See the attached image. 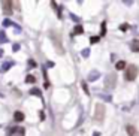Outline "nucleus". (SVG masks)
<instances>
[{
	"instance_id": "nucleus-5",
	"label": "nucleus",
	"mask_w": 139,
	"mask_h": 136,
	"mask_svg": "<svg viewBox=\"0 0 139 136\" xmlns=\"http://www.w3.org/2000/svg\"><path fill=\"white\" fill-rule=\"evenodd\" d=\"M130 48H132L133 52H139V39H135L132 42V45H130Z\"/></svg>"
},
{
	"instance_id": "nucleus-9",
	"label": "nucleus",
	"mask_w": 139,
	"mask_h": 136,
	"mask_svg": "<svg viewBox=\"0 0 139 136\" xmlns=\"http://www.w3.org/2000/svg\"><path fill=\"white\" fill-rule=\"evenodd\" d=\"M82 32H84V28L81 27V26H76V27H75V34H78V33L81 34Z\"/></svg>"
},
{
	"instance_id": "nucleus-14",
	"label": "nucleus",
	"mask_w": 139,
	"mask_h": 136,
	"mask_svg": "<svg viewBox=\"0 0 139 136\" xmlns=\"http://www.w3.org/2000/svg\"><path fill=\"white\" fill-rule=\"evenodd\" d=\"M0 42H6V39H5V33H0Z\"/></svg>"
},
{
	"instance_id": "nucleus-16",
	"label": "nucleus",
	"mask_w": 139,
	"mask_h": 136,
	"mask_svg": "<svg viewBox=\"0 0 139 136\" xmlns=\"http://www.w3.org/2000/svg\"><path fill=\"white\" fill-rule=\"evenodd\" d=\"M82 54H84L85 57H87V56H88V49H84V51H82Z\"/></svg>"
},
{
	"instance_id": "nucleus-8",
	"label": "nucleus",
	"mask_w": 139,
	"mask_h": 136,
	"mask_svg": "<svg viewBox=\"0 0 139 136\" xmlns=\"http://www.w3.org/2000/svg\"><path fill=\"white\" fill-rule=\"evenodd\" d=\"M115 67L118 69V70H123V69H126V61L120 60V61H118V63L115 64Z\"/></svg>"
},
{
	"instance_id": "nucleus-13",
	"label": "nucleus",
	"mask_w": 139,
	"mask_h": 136,
	"mask_svg": "<svg viewBox=\"0 0 139 136\" xmlns=\"http://www.w3.org/2000/svg\"><path fill=\"white\" fill-rule=\"evenodd\" d=\"M90 42H91V43H96V42H99V38H97V36H94V38H91V39H90Z\"/></svg>"
},
{
	"instance_id": "nucleus-6",
	"label": "nucleus",
	"mask_w": 139,
	"mask_h": 136,
	"mask_svg": "<svg viewBox=\"0 0 139 136\" xmlns=\"http://www.w3.org/2000/svg\"><path fill=\"white\" fill-rule=\"evenodd\" d=\"M14 118H15V121H23L24 120V114L19 112V111H17V112L14 114Z\"/></svg>"
},
{
	"instance_id": "nucleus-12",
	"label": "nucleus",
	"mask_w": 139,
	"mask_h": 136,
	"mask_svg": "<svg viewBox=\"0 0 139 136\" xmlns=\"http://www.w3.org/2000/svg\"><path fill=\"white\" fill-rule=\"evenodd\" d=\"M120 28L123 30V32H126V30L129 28V24H121V26H120Z\"/></svg>"
},
{
	"instance_id": "nucleus-7",
	"label": "nucleus",
	"mask_w": 139,
	"mask_h": 136,
	"mask_svg": "<svg viewBox=\"0 0 139 136\" xmlns=\"http://www.w3.org/2000/svg\"><path fill=\"white\" fill-rule=\"evenodd\" d=\"M126 130H127V133H129L130 136H136V133H138L133 126H127V127H126Z\"/></svg>"
},
{
	"instance_id": "nucleus-4",
	"label": "nucleus",
	"mask_w": 139,
	"mask_h": 136,
	"mask_svg": "<svg viewBox=\"0 0 139 136\" xmlns=\"http://www.w3.org/2000/svg\"><path fill=\"white\" fill-rule=\"evenodd\" d=\"M2 8H3V12H5L6 15H11V12H12V2H2Z\"/></svg>"
},
{
	"instance_id": "nucleus-1",
	"label": "nucleus",
	"mask_w": 139,
	"mask_h": 136,
	"mask_svg": "<svg viewBox=\"0 0 139 136\" xmlns=\"http://www.w3.org/2000/svg\"><path fill=\"white\" fill-rule=\"evenodd\" d=\"M136 76H138V67L135 64H129L126 67V73H124L126 81H133Z\"/></svg>"
},
{
	"instance_id": "nucleus-17",
	"label": "nucleus",
	"mask_w": 139,
	"mask_h": 136,
	"mask_svg": "<svg viewBox=\"0 0 139 136\" xmlns=\"http://www.w3.org/2000/svg\"><path fill=\"white\" fill-rule=\"evenodd\" d=\"M0 57H2V51H0Z\"/></svg>"
},
{
	"instance_id": "nucleus-3",
	"label": "nucleus",
	"mask_w": 139,
	"mask_h": 136,
	"mask_svg": "<svg viewBox=\"0 0 139 136\" xmlns=\"http://www.w3.org/2000/svg\"><path fill=\"white\" fill-rule=\"evenodd\" d=\"M51 38L54 39V45H57L58 52H60V54H63V47H61V43H60V36H58V33L51 32Z\"/></svg>"
},
{
	"instance_id": "nucleus-11",
	"label": "nucleus",
	"mask_w": 139,
	"mask_h": 136,
	"mask_svg": "<svg viewBox=\"0 0 139 136\" xmlns=\"http://www.w3.org/2000/svg\"><path fill=\"white\" fill-rule=\"evenodd\" d=\"M26 82H34V76L32 75H28L27 78H26Z\"/></svg>"
},
{
	"instance_id": "nucleus-2",
	"label": "nucleus",
	"mask_w": 139,
	"mask_h": 136,
	"mask_svg": "<svg viewBox=\"0 0 139 136\" xmlns=\"http://www.w3.org/2000/svg\"><path fill=\"white\" fill-rule=\"evenodd\" d=\"M94 118H96L97 121H102L103 118H105V108H103L102 103L96 105V114H94Z\"/></svg>"
},
{
	"instance_id": "nucleus-15",
	"label": "nucleus",
	"mask_w": 139,
	"mask_h": 136,
	"mask_svg": "<svg viewBox=\"0 0 139 136\" xmlns=\"http://www.w3.org/2000/svg\"><path fill=\"white\" fill-rule=\"evenodd\" d=\"M28 64H30V66H33V67H34V66H36V63H34V61H33V60H30V61H28Z\"/></svg>"
},
{
	"instance_id": "nucleus-10",
	"label": "nucleus",
	"mask_w": 139,
	"mask_h": 136,
	"mask_svg": "<svg viewBox=\"0 0 139 136\" xmlns=\"http://www.w3.org/2000/svg\"><path fill=\"white\" fill-rule=\"evenodd\" d=\"M114 78H115V76L114 75H109V78H108V87H112V85H114V82H112V79H114Z\"/></svg>"
}]
</instances>
